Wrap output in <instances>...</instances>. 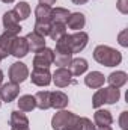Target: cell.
I'll return each mask as SVG.
<instances>
[{
  "label": "cell",
  "instance_id": "37",
  "mask_svg": "<svg viewBox=\"0 0 128 130\" xmlns=\"http://www.w3.org/2000/svg\"><path fill=\"white\" fill-rule=\"evenodd\" d=\"M11 130H30L29 127H12Z\"/></svg>",
  "mask_w": 128,
  "mask_h": 130
},
{
  "label": "cell",
  "instance_id": "27",
  "mask_svg": "<svg viewBox=\"0 0 128 130\" xmlns=\"http://www.w3.org/2000/svg\"><path fill=\"white\" fill-rule=\"evenodd\" d=\"M104 91H105V103H107V104H115V103L119 101L121 92H119L118 88L107 86V88H104Z\"/></svg>",
  "mask_w": 128,
  "mask_h": 130
},
{
  "label": "cell",
  "instance_id": "20",
  "mask_svg": "<svg viewBox=\"0 0 128 130\" xmlns=\"http://www.w3.org/2000/svg\"><path fill=\"white\" fill-rule=\"evenodd\" d=\"M33 97H35V101H36V107H39L42 110H47V109L51 107V101H50L51 92L50 91H39Z\"/></svg>",
  "mask_w": 128,
  "mask_h": 130
},
{
  "label": "cell",
  "instance_id": "17",
  "mask_svg": "<svg viewBox=\"0 0 128 130\" xmlns=\"http://www.w3.org/2000/svg\"><path fill=\"white\" fill-rule=\"evenodd\" d=\"M50 101H51V107H54V109H63L68 106V103H69V100H68V95L62 92V91H54V92H51V97H50Z\"/></svg>",
  "mask_w": 128,
  "mask_h": 130
},
{
  "label": "cell",
  "instance_id": "22",
  "mask_svg": "<svg viewBox=\"0 0 128 130\" xmlns=\"http://www.w3.org/2000/svg\"><path fill=\"white\" fill-rule=\"evenodd\" d=\"M11 126L12 127H29V118L21 110L11 112Z\"/></svg>",
  "mask_w": 128,
  "mask_h": 130
},
{
  "label": "cell",
  "instance_id": "1",
  "mask_svg": "<svg viewBox=\"0 0 128 130\" xmlns=\"http://www.w3.org/2000/svg\"><path fill=\"white\" fill-rule=\"evenodd\" d=\"M94 59L104 67H116L122 62V53L109 45H96L94 50Z\"/></svg>",
  "mask_w": 128,
  "mask_h": 130
},
{
  "label": "cell",
  "instance_id": "9",
  "mask_svg": "<svg viewBox=\"0 0 128 130\" xmlns=\"http://www.w3.org/2000/svg\"><path fill=\"white\" fill-rule=\"evenodd\" d=\"M30 79H32L33 85L47 86L51 82V73L48 71V68H33Z\"/></svg>",
  "mask_w": 128,
  "mask_h": 130
},
{
  "label": "cell",
  "instance_id": "4",
  "mask_svg": "<svg viewBox=\"0 0 128 130\" xmlns=\"http://www.w3.org/2000/svg\"><path fill=\"white\" fill-rule=\"evenodd\" d=\"M54 62V53L51 48H41L36 52L33 58V68H50V65Z\"/></svg>",
  "mask_w": 128,
  "mask_h": 130
},
{
  "label": "cell",
  "instance_id": "21",
  "mask_svg": "<svg viewBox=\"0 0 128 130\" xmlns=\"http://www.w3.org/2000/svg\"><path fill=\"white\" fill-rule=\"evenodd\" d=\"M35 17H36V21H41V23H51V6L38 5L36 9H35Z\"/></svg>",
  "mask_w": 128,
  "mask_h": 130
},
{
  "label": "cell",
  "instance_id": "29",
  "mask_svg": "<svg viewBox=\"0 0 128 130\" xmlns=\"http://www.w3.org/2000/svg\"><path fill=\"white\" fill-rule=\"evenodd\" d=\"M105 103V91H104V88L102 89H98L95 94H94V97H92V106L98 109V107H101L102 104Z\"/></svg>",
  "mask_w": 128,
  "mask_h": 130
},
{
  "label": "cell",
  "instance_id": "10",
  "mask_svg": "<svg viewBox=\"0 0 128 130\" xmlns=\"http://www.w3.org/2000/svg\"><path fill=\"white\" fill-rule=\"evenodd\" d=\"M71 77H72V74L69 73L68 68L59 67V68L53 73L51 80L54 82V85H56L57 88H65V86H68V85L71 83Z\"/></svg>",
  "mask_w": 128,
  "mask_h": 130
},
{
  "label": "cell",
  "instance_id": "2",
  "mask_svg": "<svg viewBox=\"0 0 128 130\" xmlns=\"http://www.w3.org/2000/svg\"><path fill=\"white\" fill-rule=\"evenodd\" d=\"M66 44V47L69 48V52L74 55V53H80L86 45H88V41H89V36L86 32H75V33H71V35H63L60 38Z\"/></svg>",
  "mask_w": 128,
  "mask_h": 130
},
{
  "label": "cell",
  "instance_id": "36",
  "mask_svg": "<svg viewBox=\"0 0 128 130\" xmlns=\"http://www.w3.org/2000/svg\"><path fill=\"white\" fill-rule=\"evenodd\" d=\"M95 130H113L110 126H104V127H98V129H95Z\"/></svg>",
  "mask_w": 128,
  "mask_h": 130
},
{
  "label": "cell",
  "instance_id": "28",
  "mask_svg": "<svg viewBox=\"0 0 128 130\" xmlns=\"http://www.w3.org/2000/svg\"><path fill=\"white\" fill-rule=\"evenodd\" d=\"M53 53H54V62L53 64L59 65V67L66 68L72 61V55H69V53H60V52H54V50H53Z\"/></svg>",
  "mask_w": 128,
  "mask_h": 130
},
{
  "label": "cell",
  "instance_id": "6",
  "mask_svg": "<svg viewBox=\"0 0 128 130\" xmlns=\"http://www.w3.org/2000/svg\"><path fill=\"white\" fill-rule=\"evenodd\" d=\"M3 27H5V32H9L12 35H18L21 32V26H20V20L18 17L15 15L14 11H8L3 14Z\"/></svg>",
  "mask_w": 128,
  "mask_h": 130
},
{
  "label": "cell",
  "instance_id": "33",
  "mask_svg": "<svg viewBox=\"0 0 128 130\" xmlns=\"http://www.w3.org/2000/svg\"><path fill=\"white\" fill-rule=\"evenodd\" d=\"M118 9L121 14H128V0H118Z\"/></svg>",
  "mask_w": 128,
  "mask_h": 130
},
{
  "label": "cell",
  "instance_id": "30",
  "mask_svg": "<svg viewBox=\"0 0 128 130\" xmlns=\"http://www.w3.org/2000/svg\"><path fill=\"white\" fill-rule=\"evenodd\" d=\"M50 27H51V23H41V21L35 23V32L42 36H47L50 33Z\"/></svg>",
  "mask_w": 128,
  "mask_h": 130
},
{
  "label": "cell",
  "instance_id": "13",
  "mask_svg": "<svg viewBox=\"0 0 128 130\" xmlns=\"http://www.w3.org/2000/svg\"><path fill=\"white\" fill-rule=\"evenodd\" d=\"M104 82H105V77H104V74L99 73V71H91V73L84 77L86 86H89V88H92V89L101 88V86L104 85Z\"/></svg>",
  "mask_w": 128,
  "mask_h": 130
},
{
  "label": "cell",
  "instance_id": "8",
  "mask_svg": "<svg viewBox=\"0 0 128 130\" xmlns=\"http://www.w3.org/2000/svg\"><path fill=\"white\" fill-rule=\"evenodd\" d=\"M27 53H29V44H27L26 36H15L12 47H11V55L20 59V58L27 56Z\"/></svg>",
  "mask_w": 128,
  "mask_h": 130
},
{
  "label": "cell",
  "instance_id": "19",
  "mask_svg": "<svg viewBox=\"0 0 128 130\" xmlns=\"http://www.w3.org/2000/svg\"><path fill=\"white\" fill-rule=\"evenodd\" d=\"M94 123L98 127H104V126H110L113 123V117L109 110H96L94 113Z\"/></svg>",
  "mask_w": 128,
  "mask_h": 130
},
{
  "label": "cell",
  "instance_id": "7",
  "mask_svg": "<svg viewBox=\"0 0 128 130\" xmlns=\"http://www.w3.org/2000/svg\"><path fill=\"white\" fill-rule=\"evenodd\" d=\"M18 94H20V85L18 83L8 82V83L2 85V88H0V100L2 101L11 103L18 97Z\"/></svg>",
  "mask_w": 128,
  "mask_h": 130
},
{
  "label": "cell",
  "instance_id": "15",
  "mask_svg": "<svg viewBox=\"0 0 128 130\" xmlns=\"http://www.w3.org/2000/svg\"><path fill=\"white\" fill-rule=\"evenodd\" d=\"M127 80H128V76L125 71H115V73L109 74V77H107L109 85L113 86V88H118V89L121 86H124L127 83Z\"/></svg>",
  "mask_w": 128,
  "mask_h": 130
},
{
  "label": "cell",
  "instance_id": "23",
  "mask_svg": "<svg viewBox=\"0 0 128 130\" xmlns=\"http://www.w3.org/2000/svg\"><path fill=\"white\" fill-rule=\"evenodd\" d=\"M69 11L65 8H56L51 9V23H59V24H66V20L69 17Z\"/></svg>",
  "mask_w": 128,
  "mask_h": 130
},
{
  "label": "cell",
  "instance_id": "3",
  "mask_svg": "<svg viewBox=\"0 0 128 130\" xmlns=\"http://www.w3.org/2000/svg\"><path fill=\"white\" fill-rule=\"evenodd\" d=\"M74 118H75V113L69 110H60L54 113V117L51 118V127L53 130H69Z\"/></svg>",
  "mask_w": 128,
  "mask_h": 130
},
{
  "label": "cell",
  "instance_id": "34",
  "mask_svg": "<svg viewBox=\"0 0 128 130\" xmlns=\"http://www.w3.org/2000/svg\"><path fill=\"white\" fill-rule=\"evenodd\" d=\"M54 3H56V0H39V5H45V6H51Z\"/></svg>",
  "mask_w": 128,
  "mask_h": 130
},
{
  "label": "cell",
  "instance_id": "40",
  "mask_svg": "<svg viewBox=\"0 0 128 130\" xmlns=\"http://www.w3.org/2000/svg\"><path fill=\"white\" fill-rule=\"evenodd\" d=\"M0 104H2V101H0Z\"/></svg>",
  "mask_w": 128,
  "mask_h": 130
},
{
  "label": "cell",
  "instance_id": "26",
  "mask_svg": "<svg viewBox=\"0 0 128 130\" xmlns=\"http://www.w3.org/2000/svg\"><path fill=\"white\" fill-rule=\"evenodd\" d=\"M15 15L18 17V20H26L29 15H30V6L27 2H18L15 5V9H14Z\"/></svg>",
  "mask_w": 128,
  "mask_h": 130
},
{
  "label": "cell",
  "instance_id": "39",
  "mask_svg": "<svg viewBox=\"0 0 128 130\" xmlns=\"http://www.w3.org/2000/svg\"><path fill=\"white\" fill-rule=\"evenodd\" d=\"M3 3H12V2H15V0H2Z\"/></svg>",
  "mask_w": 128,
  "mask_h": 130
},
{
  "label": "cell",
  "instance_id": "5",
  "mask_svg": "<svg viewBox=\"0 0 128 130\" xmlns=\"http://www.w3.org/2000/svg\"><path fill=\"white\" fill-rule=\"evenodd\" d=\"M8 74H9V80L11 82L20 85L21 82H24L29 77V68H27V65L23 64V62H15V64H12L9 67Z\"/></svg>",
  "mask_w": 128,
  "mask_h": 130
},
{
  "label": "cell",
  "instance_id": "25",
  "mask_svg": "<svg viewBox=\"0 0 128 130\" xmlns=\"http://www.w3.org/2000/svg\"><path fill=\"white\" fill-rule=\"evenodd\" d=\"M63 35H66V24L51 23V27H50V33H48V36H50L54 42L59 41Z\"/></svg>",
  "mask_w": 128,
  "mask_h": 130
},
{
  "label": "cell",
  "instance_id": "35",
  "mask_svg": "<svg viewBox=\"0 0 128 130\" xmlns=\"http://www.w3.org/2000/svg\"><path fill=\"white\" fill-rule=\"evenodd\" d=\"M71 2H72L74 5H84L88 0H71Z\"/></svg>",
  "mask_w": 128,
  "mask_h": 130
},
{
  "label": "cell",
  "instance_id": "11",
  "mask_svg": "<svg viewBox=\"0 0 128 130\" xmlns=\"http://www.w3.org/2000/svg\"><path fill=\"white\" fill-rule=\"evenodd\" d=\"M15 36L17 35H12L9 32H5L0 35V61L8 58V55H11V47H12Z\"/></svg>",
  "mask_w": 128,
  "mask_h": 130
},
{
  "label": "cell",
  "instance_id": "14",
  "mask_svg": "<svg viewBox=\"0 0 128 130\" xmlns=\"http://www.w3.org/2000/svg\"><path fill=\"white\" fill-rule=\"evenodd\" d=\"M66 24H68L69 29L80 32V29H83L84 24H86V18L81 12H74V14H69L68 20H66Z\"/></svg>",
  "mask_w": 128,
  "mask_h": 130
},
{
  "label": "cell",
  "instance_id": "16",
  "mask_svg": "<svg viewBox=\"0 0 128 130\" xmlns=\"http://www.w3.org/2000/svg\"><path fill=\"white\" fill-rule=\"evenodd\" d=\"M95 129L96 126L89 118L78 117V115H75V118L72 121V126L69 127V130H95Z\"/></svg>",
  "mask_w": 128,
  "mask_h": 130
},
{
  "label": "cell",
  "instance_id": "12",
  "mask_svg": "<svg viewBox=\"0 0 128 130\" xmlns=\"http://www.w3.org/2000/svg\"><path fill=\"white\" fill-rule=\"evenodd\" d=\"M26 39H27V44H29V50H32L35 53H36L38 50H41V48L45 47V36L36 33L35 30L30 32V33H27Z\"/></svg>",
  "mask_w": 128,
  "mask_h": 130
},
{
  "label": "cell",
  "instance_id": "32",
  "mask_svg": "<svg viewBox=\"0 0 128 130\" xmlns=\"http://www.w3.org/2000/svg\"><path fill=\"white\" fill-rule=\"evenodd\" d=\"M127 35H128V30H122V32L119 33V36H118V41H119V44L122 45V47H128V39H127Z\"/></svg>",
  "mask_w": 128,
  "mask_h": 130
},
{
  "label": "cell",
  "instance_id": "18",
  "mask_svg": "<svg viewBox=\"0 0 128 130\" xmlns=\"http://www.w3.org/2000/svg\"><path fill=\"white\" fill-rule=\"evenodd\" d=\"M68 67H69V73L72 76H81L88 70V61L83 59V58H75V59L71 61V64Z\"/></svg>",
  "mask_w": 128,
  "mask_h": 130
},
{
  "label": "cell",
  "instance_id": "24",
  "mask_svg": "<svg viewBox=\"0 0 128 130\" xmlns=\"http://www.w3.org/2000/svg\"><path fill=\"white\" fill-rule=\"evenodd\" d=\"M36 107V101L33 95H21L18 100V109L21 112H32Z\"/></svg>",
  "mask_w": 128,
  "mask_h": 130
},
{
  "label": "cell",
  "instance_id": "38",
  "mask_svg": "<svg viewBox=\"0 0 128 130\" xmlns=\"http://www.w3.org/2000/svg\"><path fill=\"white\" fill-rule=\"evenodd\" d=\"M2 82H3V71L0 70V85H2Z\"/></svg>",
  "mask_w": 128,
  "mask_h": 130
},
{
  "label": "cell",
  "instance_id": "31",
  "mask_svg": "<svg viewBox=\"0 0 128 130\" xmlns=\"http://www.w3.org/2000/svg\"><path fill=\"white\" fill-rule=\"evenodd\" d=\"M119 126L122 130H128V112L124 110L121 113V118H119Z\"/></svg>",
  "mask_w": 128,
  "mask_h": 130
}]
</instances>
